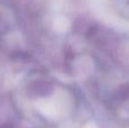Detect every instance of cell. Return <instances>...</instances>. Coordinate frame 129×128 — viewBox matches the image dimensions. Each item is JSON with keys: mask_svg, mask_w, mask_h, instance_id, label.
Instances as JSON below:
<instances>
[{"mask_svg": "<svg viewBox=\"0 0 129 128\" xmlns=\"http://www.w3.org/2000/svg\"><path fill=\"white\" fill-rule=\"evenodd\" d=\"M109 2L117 15L129 19V0H109Z\"/></svg>", "mask_w": 129, "mask_h": 128, "instance_id": "obj_1", "label": "cell"}]
</instances>
